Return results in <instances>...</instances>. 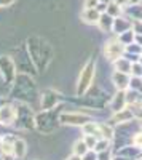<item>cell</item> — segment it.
Listing matches in <instances>:
<instances>
[{
    "label": "cell",
    "mask_w": 142,
    "mask_h": 160,
    "mask_svg": "<svg viewBox=\"0 0 142 160\" xmlns=\"http://www.w3.org/2000/svg\"><path fill=\"white\" fill-rule=\"evenodd\" d=\"M93 77H94V64L89 61L85 68H83V71H82V74H80V78H78V88H77L78 95H82V93H85V91L89 88Z\"/></svg>",
    "instance_id": "obj_1"
},
{
    "label": "cell",
    "mask_w": 142,
    "mask_h": 160,
    "mask_svg": "<svg viewBox=\"0 0 142 160\" xmlns=\"http://www.w3.org/2000/svg\"><path fill=\"white\" fill-rule=\"evenodd\" d=\"M123 45L118 42V40H110L109 43H106V48H104V53H106V56L107 59L113 61V59H118L120 55L123 53Z\"/></svg>",
    "instance_id": "obj_2"
},
{
    "label": "cell",
    "mask_w": 142,
    "mask_h": 160,
    "mask_svg": "<svg viewBox=\"0 0 142 160\" xmlns=\"http://www.w3.org/2000/svg\"><path fill=\"white\" fill-rule=\"evenodd\" d=\"M16 117V111L11 108V106H3L0 109V123H5V125H10L13 120Z\"/></svg>",
    "instance_id": "obj_3"
},
{
    "label": "cell",
    "mask_w": 142,
    "mask_h": 160,
    "mask_svg": "<svg viewBox=\"0 0 142 160\" xmlns=\"http://www.w3.org/2000/svg\"><path fill=\"white\" fill-rule=\"evenodd\" d=\"M86 117H83V115H75V114H64V115H61V122L62 123H72V125H82L83 123V120H85Z\"/></svg>",
    "instance_id": "obj_4"
},
{
    "label": "cell",
    "mask_w": 142,
    "mask_h": 160,
    "mask_svg": "<svg viewBox=\"0 0 142 160\" xmlns=\"http://www.w3.org/2000/svg\"><path fill=\"white\" fill-rule=\"evenodd\" d=\"M83 19L89 24H94V22L99 21V13L94 11L93 8H86V11L83 13Z\"/></svg>",
    "instance_id": "obj_5"
},
{
    "label": "cell",
    "mask_w": 142,
    "mask_h": 160,
    "mask_svg": "<svg viewBox=\"0 0 142 160\" xmlns=\"http://www.w3.org/2000/svg\"><path fill=\"white\" fill-rule=\"evenodd\" d=\"M113 82H115V85H117L118 90H125L128 87V78H126L125 72H121V74L117 72V74H115L113 75Z\"/></svg>",
    "instance_id": "obj_6"
},
{
    "label": "cell",
    "mask_w": 142,
    "mask_h": 160,
    "mask_svg": "<svg viewBox=\"0 0 142 160\" xmlns=\"http://www.w3.org/2000/svg\"><path fill=\"white\" fill-rule=\"evenodd\" d=\"M13 152H15V155H18V157H24V154H26V142L22 139H18L15 144H13Z\"/></svg>",
    "instance_id": "obj_7"
},
{
    "label": "cell",
    "mask_w": 142,
    "mask_h": 160,
    "mask_svg": "<svg viewBox=\"0 0 142 160\" xmlns=\"http://www.w3.org/2000/svg\"><path fill=\"white\" fill-rule=\"evenodd\" d=\"M73 151H75L77 155H83L88 151V146L85 144V141H78V142H75V149Z\"/></svg>",
    "instance_id": "obj_8"
},
{
    "label": "cell",
    "mask_w": 142,
    "mask_h": 160,
    "mask_svg": "<svg viewBox=\"0 0 142 160\" xmlns=\"http://www.w3.org/2000/svg\"><path fill=\"white\" fill-rule=\"evenodd\" d=\"M133 142L137 146V148H140V146H142V133H139V135L133 139Z\"/></svg>",
    "instance_id": "obj_9"
},
{
    "label": "cell",
    "mask_w": 142,
    "mask_h": 160,
    "mask_svg": "<svg viewBox=\"0 0 142 160\" xmlns=\"http://www.w3.org/2000/svg\"><path fill=\"white\" fill-rule=\"evenodd\" d=\"M96 2H97V0H85V7L86 8H93L96 5Z\"/></svg>",
    "instance_id": "obj_10"
},
{
    "label": "cell",
    "mask_w": 142,
    "mask_h": 160,
    "mask_svg": "<svg viewBox=\"0 0 142 160\" xmlns=\"http://www.w3.org/2000/svg\"><path fill=\"white\" fill-rule=\"evenodd\" d=\"M96 149H97V151H104V149H106V141H102V142H99Z\"/></svg>",
    "instance_id": "obj_11"
},
{
    "label": "cell",
    "mask_w": 142,
    "mask_h": 160,
    "mask_svg": "<svg viewBox=\"0 0 142 160\" xmlns=\"http://www.w3.org/2000/svg\"><path fill=\"white\" fill-rule=\"evenodd\" d=\"M67 160H80V155H75V157H72V158H67Z\"/></svg>",
    "instance_id": "obj_12"
}]
</instances>
